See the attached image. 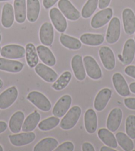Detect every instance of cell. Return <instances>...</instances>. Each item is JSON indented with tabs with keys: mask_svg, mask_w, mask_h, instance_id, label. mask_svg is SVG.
Here are the masks:
<instances>
[{
	"mask_svg": "<svg viewBox=\"0 0 135 151\" xmlns=\"http://www.w3.org/2000/svg\"><path fill=\"white\" fill-rule=\"evenodd\" d=\"M81 114L82 109L79 106H74L72 107L67 112L60 121V126L61 129L65 131L73 129L78 122Z\"/></svg>",
	"mask_w": 135,
	"mask_h": 151,
	"instance_id": "obj_1",
	"label": "cell"
},
{
	"mask_svg": "<svg viewBox=\"0 0 135 151\" xmlns=\"http://www.w3.org/2000/svg\"><path fill=\"white\" fill-rule=\"evenodd\" d=\"M27 99L41 111L48 112L51 109L52 105L50 101L41 92L35 91H31L28 94Z\"/></svg>",
	"mask_w": 135,
	"mask_h": 151,
	"instance_id": "obj_2",
	"label": "cell"
},
{
	"mask_svg": "<svg viewBox=\"0 0 135 151\" xmlns=\"http://www.w3.org/2000/svg\"><path fill=\"white\" fill-rule=\"evenodd\" d=\"M84 63L85 72L91 79L97 80L102 77V71L97 62L93 57L90 55L84 57Z\"/></svg>",
	"mask_w": 135,
	"mask_h": 151,
	"instance_id": "obj_3",
	"label": "cell"
},
{
	"mask_svg": "<svg viewBox=\"0 0 135 151\" xmlns=\"http://www.w3.org/2000/svg\"><path fill=\"white\" fill-rule=\"evenodd\" d=\"M121 22L118 17H114L111 19L106 33V41L109 44L117 42L121 36Z\"/></svg>",
	"mask_w": 135,
	"mask_h": 151,
	"instance_id": "obj_4",
	"label": "cell"
},
{
	"mask_svg": "<svg viewBox=\"0 0 135 151\" xmlns=\"http://www.w3.org/2000/svg\"><path fill=\"white\" fill-rule=\"evenodd\" d=\"M113 17V9L108 8L103 9L98 12L91 21V26L94 29L102 27L110 22Z\"/></svg>",
	"mask_w": 135,
	"mask_h": 151,
	"instance_id": "obj_5",
	"label": "cell"
},
{
	"mask_svg": "<svg viewBox=\"0 0 135 151\" xmlns=\"http://www.w3.org/2000/svg\"><path fill=\"white\" fill-rule=\"evenodd\" d=\"M1 55L10 59H21L25 55V49L24 47L15 44L7 45L1 49Z\"/></svg>",
	"mask_w": 135,
	"mask_h": 151,
	"instance_id": "obj_6",
	"label": "cell"
},
{
	"mask_svg": "<svg viewBox=\"0 0 135 151\" xmlns=\"http://www.w3.org/2000/svg\"><path fill=\"white\" fill-rule=\"evenodd\" d=\"M52 23L56 29L60 33H64L68 27L67 21L60 10L56 7H53L49 12Z\"/></svg>",
	"mask_w": 135,
	"mask_h": 151,
	"instance_id": "obj_7",
	"label": "cell"
},
{
	"mask_svg": "<svg viewBox=\"0 0 135 151\" xmlns=\"http://www.w3.org/2000/svg\"><path fill=\"white\" fill-rule=\"evenodd\" d=\"M18 97V90L15 86L5 90L0 95V109H6L14 104Z\"/></svg>",
	"mask_w": 135,
	"mask_h": 151,
	"instance_id": "obj_8",
	"label": "cell"
},
{
	"mask_svg": "<svg viewBox=\"0 0 135 151\" xmlns=\"http://www.w3.org/2000/svg\"><path fill=\"white\" fill-rule=\"evenodd\" d=\"M59 9L68 19L76 21L80 18V14L69 0H60L58 4Z\"/></svg>",
	"mask_w": 135,
	"mask_h": 151,
	"instance_id": "obj_9",
	"label": "cell"
},
{
	"mask_svg": "<svg viewBox=\"0 0 135 151\" xmlns=\"http://www.w3.org/2000/svg\"><path fill=\"white\" fill-rule=\"evenodd\" d=\"M103 65L107 70H113L115 67V57L113 51L107 46L101 47L99 51Z\"/></svg>",
	"mask_w": 135,
	"mask_h": 151,
	"instance_id": "obj_10",
	"label": "cell"
},
{
	"mask_svg": "<svg viewBox=\"0 0 135 151\" xmlns=\"http://www.w3.org/2000/svg\"><path fill=\"white\" fill-rule=\"evenodd\" d=\"M72 97L69 95L62 96L56 103L53 109V114L54 116L61 118L64 116L68 111L72 105Z\"/></svg>",
	"mask_w": 135,
	"mask_h": 151,
	"instance_id": "obj_11",
	"label": "cell"
},
{
	"mask_svg": "<svg viewBox=\"0 0 135 151\" xmlns=\"http://www.w3.org/2000/svg\"><path fill=\"white\" fill-rule=\"evenodd\" d=\"M36 135L33 132H25L19 134L9 135V139L11 144L15 147H23V146L30 144L35 140Z\"/></svg>",
	"mask_w": 135,
	"mask_h": 151,
	"instance_id": "obj_12",
	"label": "cell"
},
{
	"mask_svg": "<svg viewBox=\"0 0 135 151\" xmlns=\"http://www.w3.org/2000/svg\"><path fill=\"white\" fill-rule=\"evenodd\" d=\"M112 81L115 91L122 97H127L131 93L129 87L124 77L120 73H116L112 77Z\"/></svg>",
	"mask_w": 135,
	"mask_h": 151,
	"instance_id": "obj_13",
	"label": "cell"
},
{
	"mask_svg": "<svg viewBox=\"0 0 135 151\" xmlns=\"http://www.w3.org/2000/svg\"><path fill=\"white\" fill-rule=\"evenodd\" d=\"M112 96V91L108 88H102L96 95L94 101V108L96 111H102L107 106Z\"/></svg>",
	"mask_w": 135,
	"mask_h": 151,
	"instance_id": "obj_14",
	"label": "cell"
},
{
	"mask_svg": "<svg viewBox=\"0 0 135 151\" xmlns=\"http://www.w3.org/2000/svg\"><path fill=\"white\" fill-rule=\"evenodd\" d=\"M123 119V112L119 108H114L109 114L107 119V127L111 132H115L120 127Z\"/></svg>",
	"mask_w": 135,
	"mask_h": 151,
	"instance_id": "obj_15",
	"label": "cell"
},
{
	"mask_svg": "<svg viewBox=\"0 0 135 151\" xmlns=\"http://www.w3.org/2000/svg\"><path fill=\"white\" fill-rule=\"evenodd\" d=\"M35 71L38 76L48 83H54L58 79V74L53 69L50 68L46 65L38 63L35 67Z\"/></svg>",
	"mask_w": 135,
	"mask_h": 151,
	"instance_id": "obj_16",
	"label": "cell"
},
{
	"mask_svg": "<svg viewBox=\"0 0 135 151\" xmlns=\"http://www.w3.org/2000/svg\"><path fill=\"white\" fill-rule=\"evenodd\" d=\"M54 28L50 23L45 22L41 25L39 32L41 42L45 46H50L54 41Z\"/></svg>",
	"mask_w": 135,
	"mask_h": 151,
	"instance_id": "obj_17",
	"label": "cell"
},
{
	"mask_svg": "<svg viewBox=\"0 0 135 151\" xmlns=\"http://www.w3.org/2000/svg\"><path fill=\"white\" fill-rule=\"evenodd\" d=\"M123 22L124 32L127 35H132L135 33V15L131 9L126 8L123 10Z\"/></svg>",
	"mask_w": 135,
	"mask_h": 151,
	"instance_id": "obj_18",
	"label": "cell"
},
{
	"mask_svg": "<svg viewBox=\"0 0 135 151\" xmlns=\"http://www.w3.org/2000/svg\"><path fill=\"white\" fill-rule=\"evenodd\" d=\"M71 66L76 79L79 81H84L86 77V72L83 63L82 57L80 55H74L72 59Z\"/></svg>",
	"mask_w": 135,
	"mask_h": 151,
	"instance_id": "obj_19",
	"label": "cell"
},
{
	"mask_svg": "<svg viewBox=\"0 0 135 151\" xmlns=\"http://www.w3.org/2000/svg\"><path fill=\"white\" fill-rule=\"evenodd\" d=\"M84 126L86 131L93 134L97 128V116L95 111L92 109H87L84 114Z\"/></svg>",
	"mask_w": 135,
	"mask_h": 151,
	"instance_id": "obj_20",
	"label": "cell"
},
{
	"mask_svg": "<svg viewBox=\"0 0 135 151\" xmlns=\"http://www.w3.org/2000/svg\"><path fill=\"white\" fill-rule=\"evenodd\" d=\"M38 57L43 63L49 67H53L56 65V60L53 52L48 47L45 45H38L37 47Z\"/></svg>",
	"mask_w": 135,
	"mask_h": 151,
	"instance_id": "obj_21",
	"label": "cell"
},
{
	"mask_svg": "<svg viewBox=\"0 0 135 151\" xmlns=\"http://www.w3.org/2000/svg\"><path fill=\"white\" fill-rule=\"evenodd\" d=\"M135 55V41L132 39H129L124 43L123 50V62L124 65H129L133 61Z\"/></svg>",
	"mask_w": 135,
	"mask_h": 151,
	"instance_id": "obj_22",
	"label": "cell"
},
{
	"mask_svg": "<svg viewBox=\"0 0 135 151\" xmlns=\"http://www.w3.org/2000/svg\"><path fill=\"white\" fill-rule=\"evenodd\" d=\"M24 65L21 62L10 59L0 58V70L10 73H19L22 71Z\"/></svg>",
	"mask_w": 135,
	"mask_h": 151,
	"instance_id": "obj_23",
	"label": "cell"
},
{
	"mask_svg": "<svg viewBox=\"0 0 135 151\" xmlns=\"http://www.w3.org/2000/svg\"><path fill=\"white\" fill-rule=\"evenodd\" d=\"M41 11L39 0H27V17L28 22H35Z\"/></svg>",
	"mask_w": 135,
	"mask_h": 151,
	"instance_id": "obj_24",
	"label": "cell"
},
{
	"mask_svg": "<svg viewBox=\"0 0 135 151\" xmlns=\"http://www.w3.org/2000/svg\"><path fill=\"white\" fill-rule=\"evenodd\" d=\"M15 13L12 5L6 4L3 7L1 14V24L5 28H9L14 24Z\"/></svg>",
	"mask_w": 135,
	"mask_h": 151,
	"instance_id": "obj_25",
	"label": "cell"
},
{
	"mask_svg": "<svg viewBox=\"0 0 135 151\" xmlns=\"http://www.w3.org/2000/svg\"><path fill=\"white\" fill-rule=\"evenodd\" d=\"M14 13L16 22L23 23L27 17V1L26 0H15Z\"/></svg>",
	"mask_w": 135,
	"mask_h": 151,
	"instance_id": "obj_26",
	"label": "cell"
},
{
	"mask_svg": "<svg viewBox=\"0 0 135 151\" xmlns=\"http://www.w3.org/2000/svg\"><path fill=\"white\" fill-rule=\"evenodd\" d=\"M25 121V114L22 111H17L11 116L9 122L10 131L13 133H19L21 130L23 122Z\"/></svg>",
	"mask_w": 135,
	"mask_h": 151,
	"instance_id": "obj_27",
	"label": "cell"
},
{
	"mask_svg": "<svg viewBox=\"0 0 135 151\" xmlns=\"http://www.w3.org/2000/svg\"><path fill=\"white\" fill-rule=\"evenodd\" d=\"M41 120V114L37 111H34L27 116L23 122L22 131L23 132H32L36 129L39 123Z\"/></svg>",
	"mask_w": 135,
	"mask_h": 151,
	"instance_id": "obj_28",
	"label": "cell"
},
{
	"mask_svg": "<svg viewBox=\"0 0 135 151\" xmlns=\"http://www.w3.org/2000/svg\"><path fill=\"white\" fill-rule=\"evenodd\" d=\"M97 135L101 141L108 147L115 148V149L117 147L118 143L116 137L108 129L103 128L99 129L98 131Z\"/></svg>",
	"mask_w": 135,
	"mask_h": 151,
	"instance_id": "obj_29",
	"label": "cell"
},
{
	"mask_svg": "<svg viewBox=\"0 0 135 151\" xmlns=\"http://www.w3.org/2000/svg\"><path fill=\"white\" fill-rule=\"evenodd\" d=\"M25 57L27 65L31 68H35L38 65V55L37 49L33 43H28L26 45Z\"/></svg>",
	"mask_w": 135,
	"mask_h": 151,
	"instance_id": "obj_30",
	"label": "cell"
},
{
	"mask_svg": "<svg viewBox=\"0 0 135 151\" xmlns=\"http://www.w3.org/2000/svg\"><path fill=\"white\" fill-rule=\"evenodd\" d=\"M58 142L52 137L45 138L38 142L33 148L34 151H53L58 147Z\"/></svg>",
	"mask_w": 135,
	"mask_h": 151,
	"instance_id": "obj_31",
	"label": "cell"
},
{
	"mask_svg": "<svg viewBox=\"0 0 135 151\" xmlns=\"http://www.w3.org/2000/svg\"><path fill=\"white\" fill-rule=\"evenodd\" d=\"M104 36L101 34L84 33L80 37V41L85 45L90 46H98L104 41Z\"/></svg>",
	"mask_w": 135,
	"mask_h": 151,
	"instance_id": "obj_32",
	"label": "cell"
},
{
	"mask_svg": "<svg viewBox=\"0 0 135 151\" xmlns=\"http://www.w3.org/2000/svg\"><path fill=\"white\" fill-rule=\"evenodd\" d=\"M60 41L62 45L71 50H78L82 47V42L78 39L62 33Z\"/></svg>",
	"mask_w": 135,
	"mask_h": 151,
	"instance_id": "obj_33",
	"label": "cell"
},
{
	"mask_svg": "<svg viewBox=\"0 0 135 151\" xmlns=\"http://www.w3.org/2000/svg\"><path fill=\"white\" fill-rule=\"evenodd\" d=\"M117 141L119 146L125 151H131L134 150V142L128 135L122 132H117L115 135Z\"/></svg>",
	"mask_w": 135,
	"mask_h": 151,
	"instance_id": "obj_34",
	"label": "cell"
},
{
	"mask_svg": "<svg viewBox=\"0 0 135 151\" xmlns=\"http://www.w3.org/2000/svg\"><path fill=\"white\" fill-rule=\"evenodd\" d=\"M72 79V73L70 71H64L52 85L54 90L62 91L66 88Z\"/></svg>",
	"mask_w": 135,
	"mask_h": 151,
	"instance_id": "obj_35",
	"label": "cell"
},
{
	"mask_svg": "<svg viewBox=\"0 0 135 151\" xmlns=\"http://www.w3.org/2000/svg\"><path fill=\"white\" fill-rule=\"evenodd\" d=\"M60 119L57 116H50L41 121L38 124V127L41 131H48L55 128L60 123Z\"/></svg>",
	"mask_w": 135,
	"mask_h": 151,
	"instance_id": "obj_36",
	"label": "cell"
},
{
	"mask_svg": "<svg viewBox=\"0 0 135 151\" xmlns=\"http://www.w3.org/2000/svg\"><path fill=\"white\" fill-rule=\"evenodd\" d=\"M99 4V0H87L82 10V16L87 19L93 14L97 9Z\"/></svg>",
	"mask_w": 135,
	"mask_h": 151,
	"instance_id": "obj_37",
	"label": "cell"
},
{
	"mask_svg": "<svg viewBox=\"0 0 135 151\" xmlns=\"http://www.w3.org/2000/svg\"><path fill=\"white\" fill-rule=\"evenodd\" d=\"M126 134L132 139H135V115L131 114L127 116L125 122Z\"/></svg>",
	"mask_w": 135,
	"mask_h": 151,
	"instance_id": "obj_38",
	"label": "cell"
},
{
	"mask_svg": "<svg viewBox=\"0 0 135 151\" xmlns=\"http://www.w3.org/2000/svg\"><path fill=\"white\" fill-rule=\"evenodd\" d=\"M74 150V145L70 141H66L57 147L54 150L56 151H73Z\"/></svg>",
	"mask_w": 135,
	"mask_h": 151,
	"instance_id": "obj_39",
	"label": "cell"
},
{
	"mask_svg": "<svg viewBox=\"0 0 135 151\" xmlns=\"http://www.w3.org/2000/svg\"><path fill=\"white\" fill-rule=\"evenodd\" d=\"M124 105L131 110L135 111V98L134 97H129L126 98L124 100Z\"/></svg>",
	"mask_w": 135,
	"mask_h": 151,
	"instance_id": "obj_40",
	"label": "cell"
},
{
	"mask_svg": "<svg viewBox=\"0 0 135 151\" xmlns=\"http://www.w3.org/2000/svg\"><path fill=\"white\" fill-rule=\"evenodd\" d=\"M125 73L128 76L131 77L135 79V66L134 65H129L124 69Z\"/></svg>",
	"mask_w": 135,
	"mask_h": 151,
	"instance_id": "obj_41",
	"label": "cell"
},
{
	"mask_svg": "<svg viewBox=\"0 0 135 151\" xmlns=\"http://www.w3.org/2000/svg\"><path fill=\"white\" fill-rule=\"evenodd\" d=\"M58 1V0H43V6L46 9H50Z\"/></svg>",
	"mask_w": 135,
	"mask_h": 151,
	"instance_id": "obj_42",
	"label": "cell"
},
{
	"mask_svg": "<svg viewBox=\"0 0 135 151\" xmlns=\"http://www.w3.org/2000/svg\"><path fill=\"white\" fill-rule=\"evenodd\" d=\"M110 3H111V0H99L98 6L101 9H105L109 6Z\"/></svg>",
	"mask_w": 135,
	"mask_h": 151,
	"instance_id": "obj_43",
	"label": "cell"
},
{
	"mask_svg": "<svg viewBox=\"0 0 135 151\" xmlns=\"http://www.w3.org/2000/svg\"><path fill=\"white\" fill-rule=\"evenodd\" d=\"M82 150L83 151H95V148L93 146L90 142H84L82 145Z\"/></svg>",
	"mask_w": 135,
	"mask_h": 151,
	"instance_id": "obj_44",
	"label": "cell"
},
{
	"mask_svg": "<svg viewBox=\"0 0 135 151\" xmlns=\"http://www.w3.org/2000/svg\"><path fill=\"white\" fill-rule=\"evenodd\" d=\"M7 128V124L4 121H0V134L6 131Z\"/></svg>",
	"mask_w": 135,
	"mask_h": 151,
	"instance_id": "obj_45",
	"label": "cell"
},
{
	"mask_svg": "<svg viewBox=\"0 0 135 151\" xmlns=\"http://www.w3.org/2000/svg\"><path fill=\"white\" fill-rule=\"evenodd\" d=\"M101 151H116V149L113 148H111L109 147H106V146H104V147H102L100 149Z\"/></svg>",
	"mask_w": 135,
	"mask_h": 151,
	"instance_id": "obj_46",
	"label": "cell"
},
{
	"mask_svg": "<svg viewBox=\"0 0 135 151\" xmlns=\"http://www.w3.org/2000/svg\"><path fill=\"white\" fill-rule=\"evenodd\" d=\"M129 89L131 91L135 94V82L131 83L129 85Z\"/></svg>",
	"mask_w": 135,
	"mask_h": 151,
	"instance_id": "obj_47",
	"label": "cell"
},
{
	"mask_svg": "<svg viewBox=\"0 0 135 151\" xmlns=\"http://www.w3.org/2000/svg\"><path fill=\"white\" fill-rule=\"evenodd\" d=\"M3 85H4V83L1 79H0V89H1L2 87H3Z\"/></svg>",
	"mask_w": 135,
	"mask_h": 151,
	"instance_id": "obj_48",
	"label": "cell"
},
{
	"mask_svg": "<svg viewBox=\"0 0 135 151\" xmlns=\"http://www.w3.org/2000/svg\"><path fill=\"white\" fill-rule=\"evenodd\" d=\"M4 150V149H3V148H2V147L1 145H0V151H3Z\"/></svg>",
	"mask_w": 135,
	"mask_h": 151,
	"instance_id": "obj_49",
	"label": "cell"
},
{
	"mask_svg": "<svg viewBox=\"0 0 135 151\" xmlns=\"http://www.w3.org/2000/svg\"><path fill=\"white\" fill-rule=\"evenodd\" d=\"M11 1V0H0V1Z\"/></svg>",
	"mask_w": 135,
	"mask_h": 151,
	"instance_id": "obj_50",
	"label": "cell"
},
{
	"mask_svg": "<svg viewBox=\"0 0 135 151\" xmlns=\"http://www.w3.org/2000/svg\"><path fill=\"white\" fill-rule=\"evenodd\" d=\"M1 33H0V42H1Z\"/></svg>",
	"mask_w": 135,
	"mask_h": 151,
	"instance_id": "obj_51",
	"label": "cell"
},
{
	"mask_svg": "<svg viewBox=\"0 0 135 151\" xmlns=\"http://www.w3.org/2000/svg\"><path fill=\"white\" fill-rule=\"evenodd\" d=\"M1 46H0V54H1Z\"/></svg>",
	"mask_w": 135,
	"mask_h": 151,
	"instance_id": "obj_52",
	"label": "cell"
},
{
	"mask_svg": "<svg viewBox=\"0 0 135 151\" xmlns=\"http://www.w3.org/2000/svg\"><path fill=\"white\" fill-rule=\"evenodd\" d=\"M134 41H135V35H134Z\"/></svg>",
	"mask_w": 135,
	"mask_h": 151,
	"instance_id": "obj_53",
	"label": "cell"
}]
</instances>
